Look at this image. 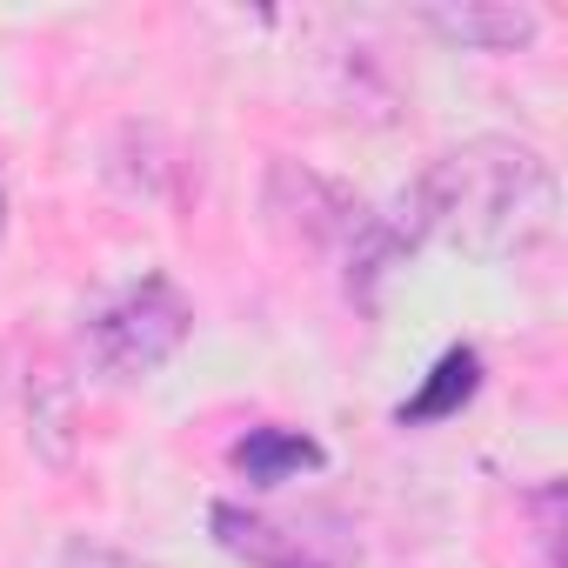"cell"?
Returning a JSON list of instances; mask_svg holds the SVG:
<instances>
[{
	"label": "cell",
	"instance_id": "4",
	"mask_svg": "<svg viewBox=\"0 0 568 568\" xmlns=\"http://www.w3.org/2000/svg\"><path fill=\"white\" fill-rule=\"evenodd\" d=\"M227 462H234V475L241 481H254V488H281V481H295V475H315L328 455H322V442L315 435H302V428H247L234 448H227Z\"/></svg>",
	"mask_w": 568,
	"mask_h": 568
},
{
	"label": "cell",
	"instance_id": "1",
	"mask_svg": "<svg viewBox=\"0 0 568 568\" xmlns=\"http://www.w3.org/2000/svg\"><path fill=\"white\" fill-rule=\"evenodd\" d=\"M408 207V234H435L468 261H521L555 241L561 187L528 141L481 134L428 161Z\"/></svg>",
	"mask_w": 568,
	"mask_h": 568
},
{
	"label": "cell",
	"instance_id": "6",
	"mask_svg": "<svg viewBox=\"0 0 568 568\" xmlns=\"http://www.w3.org/2000/svg\"><path fill=\"white\" fill-rule=\"evenodd\" d=\"M475 388H481V355H475V348H448V355L428 368L422 395L402 402V422H448L455 408L475 402Z\"/></svg>",
	"mask_w": 568,
	"mask_h": 568
},
{
	"label": "cell",
	"instance_id": "5",
	"mask_svg": "<svg viewBox=\"0 0 568 568\" xmlns=\"http://www.w3.org/2000/svg\"><path fill=\"white\" fill-rule=\"evenodd\" d=\"M422 21H428L442 41L481 48V54H508V48L535 41V14H528V8H428Z\"/></svg>",
	"mask_w": 568,
	"mask_h": 568
},
{
	"label": "cell",
	"instance_id": "7",
	"mask_svg": "<svg viewBox=\"0 0 568 568\" xmlns=\"http://www.w3.org/2000/svg\"><path fill=\"white\" fill-rule=\"evenodd\" d=\"M0 227H8V194H0Z\"/></svg>",
	"mask_w": 568,
	"mask_h": 568
},
{
	"label": "cell",
	"instance_id": "2",
	"mask_svg": "<svg viewBox=\"0 0 568 568\" xmlns=\"http://www.w3.org/2000/svg\"><path fill=\"white\" fill-rule=\"evenodd\" d=\"M194 335V302L174 288L168 274H141L114 302H101L88 315V355L121 375V382H141L154 375L161 362L181 355V342Z\"/></svg>",
	"mask_w": 568,
	"mask_h": 568
},
{
	"label": "cell",
	"instance_id": "3",
	"mask_svg": "<svg viewBox=\"0 0 568 568\" xmlns=\"http://www.w3.org/2000/svg\"><path fill=\"white\" fill-rule=\"evenodd\" d=\"M214 535H221V548L241 555L247 568H348V555H328L315 535L281 528V521H267V515H254V508H234V501L214 508Z\"/></svg>",
	"mask_w": 568,
	"mask_h": 568
}]
</instances>
